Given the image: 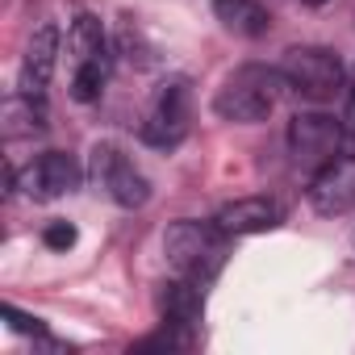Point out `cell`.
Masks as SVG:
<instances>
[{
    "mask_svg": "<svg viewBox=\"0 0 355 355\" xmlns=\"http://www.w3.org/2000/svg\"><path fill=\"white\" fill-rule=\"evenodd\" d=\"M226 230L218 222H171L167 234H163V255L167 263L175 268V276H189L197 284H209L222 263H226Z\"/></svg>",
    "mask_w": 355,
    "mask_h": 355,
    "instance_id": "cell-1",
    "label": "cell"
},
{
    "mask_svg": "<svg viewBox=\"0 0 355 355\" xmlns=\"http://www.w3.org/2000/svg\"><path fill=\"white\" fill-rule=\"evenodd\" d=\"M280 92H284L280 67L243 63V67H234V71L222 80V88H218V96H214V113H218L222 121L251 125V121H263V117L276 109Z\"/></svg>",
    "mask_w": 355,
    "mask_h": 355,
    "instance_id": "cell-2",
    "label": "cell"
},
{
    "mask_svg": "<svg viewBox=\"0 0 355 355\" xmlns=\"http://www.w3.org/2000/svg\"><path fill=\"white\" fill-rule=\"evenodd\" d=\"M280 76H284V88H293L301 101L322 105L343 88L347 67L330 46H293L280 59Z\"/></svg>",
    "mask_w": 355,
    "mask_h": 355,
    "instance_id": "cell-3",
    "label": "cell"
},
{
    "mask_svg": "<svg viewBox=\"0 0 355 355\" xmlns=\"http://www.w3.org/2000/svg\"><path fill=\"white\" fill-rule=\"evenodd\" d=\"M189 121H193V88H189V80L175 76V80H167V84L155 92V101H150V109H146V117H142V138H146L150 146L171 150V146L184 142Z\"/></svg>",
    "mask_w": 355,
    "mask_h": 355,
    "instance_id": "cell-4",
    "label": "cell"
},
{
    "mask_svg": "<svg viewBox=\"0 0 355 355\" xmlns=\"http://www.w3.org/2000/svg\"><path fill=\"white\" fill-rule=\"evenodd\" d=\"M92 180L121 209H142L150 201V180L134 167V159L121 146H113V142H96L92 146Z\"/></svg>",
    "mask_w": 355,
    "mask_h": 355,
    "instance_id": "cell-5",
    "label": "cell"
},
{
    "mask_svg": "<svg viewBox=\"0 0 355 355\" xmlns=\"http://www.w3.org/2000/svg\"><path fill=\"white\" fill-rule=\"evenodd\" d=\"M343 121H334L330 113H297L288 121V155L301 171L313 175L343 150Z\"/></svg>",
    "mask_w": 355,
    "mask_h": 355,
    "instance_id": "cell-6",
    "label": "cell"
},
{
    "mask_svg": "<svg viewBox=\"0 0 355 355\" xmlns=\"http://www.w3.org/2000/svg\"><path fill=\"white\" fill-rule=\"evenodd\" d=\"M80 180H84V171H80V163H76L71 155L46 150V155H38L34 163H26V167L17 171L13 189H21L30 201H59V197L76 193Z\"/></svg>",
    "mask_w": 355,
    "mask_h": 355,
    "instance_id": "cell-7",
    "label": "cell"
},
{
    "mask_svg": "<svg viewBox=\"0 0 355 355\" xmlns=\"http://www.w3.org/2000/svg\"><path fill=\"white\" fill-rule=\"evenodd\" d=\"M309 205L322 218H343L355 209V155H334L309 175Z\"/></svg>",
    "mask_w": 355,
    "mask_h": 355,
    "instance_id": "cell-8",
    "label": "cell"
},
{
    "mask_svg": "<svg viewBox=\"0 0 355 355\" xmlns=\"http://www.w3.org/2000/svg\"><path fill=\"white\" fill-rule=\"evenodd\" d=\"M59 51H63V34L55 21H42L30 42H26V55H21V92H34L42 96L51 76H55V63H59Z\"/></svg>",
    "mask_w": 355,
    "mask_h": 355,
    "instance_id": "cell-9",
    "label": "cell"
},
{
    "mask_svg": "<svg viewBox=\"0 0 355 355\" xmlns=\"http://www.w3.org/2000/svg\"><path fill=\"white\" fill-rule=\"evenodd\" d=\"M284 218V209L272 201V197H239L230 205L218 209V226L230 234V239H243V234H263V230H276Z\"/></svg>",
    "mask_w": 355,
    "mask_h": 355,
    "instance_id": "cell-10",
    "label": "cell"
},
{
    "mask_svg": "<svg viewBox=\"0 0 355 355\" xmlns=\"http://www.w3.org/2000/svg\"><path fill=\"white\" fill-rule=\"evenodd\" d=\"M159 309H163V322H180V326L193 330L205 313V284H197L189 276L167 280L163 293H159Z\"/></svg>",
    "mask_w": 355,
    "mask_h": 355,
    "instance_id": "cell-11",
    "label": "cell"
},
{
    "mask_svg": "<svg viewBox=\"0 0 355 355\" xmlns=\"http://www.w3.org/2000/svg\"><path fill=\"white\" fill-rule=\"evenodd\" d=\"M214 13L239 38H263L272 30V13L259 5V0H214Z\"/></svg>",
    "mask_w": 355,
    "mask_h": 355,
    "instance_id": "cell-12",
    "label": "cell"
},
{
    "mask_svg": "<svg viewBox=\"0 0 355 355\" xmlns=\"http://www.w3.org/2000/svg\"><path fill=\"white\" fill-rule=\"evenodd\" d=\"M46 130V101L34 92H13L5 101V134L9 138H34Z\"/></svg>",
    "mask_w": 355,
    "mask_h": 355,
    "instance_id": "cell-13",
    "label": "cell"
},
{
    "mask_svg": "<svg viewBox=\"0 0 355 355\" xmlns=\"http://www.w3.org/2000/svg\"><path fill=\"white\" fill-rule=\"evenodd\" d=\"M109 71H113V55H109V51H101V55L76 63V71H71V96H76L80 105L101 101V92H105V84H109Z\"/></svg>",
    "mask_w": 355,
    "mask_h": 355,
    "instance_id": "cell-14",
    "label": "cell"
},
{
    "mask_svg": "<svg viewBox=\"0 0 355 355\" xmlns=\"http://www.w3.org/2000/svg\"><path fill=\"white\" fill-rule=\"evenodd\" d=\"M67 51H71V63H84L101 51H109V38H105V26L92 17V13H80L67 30Z\"/></svg>",
    "mask_w": 355,
    "mask_h": 355,
    "instance_id": "cell-15",
    "label": "cell"
},
{
    "mask_svg": "<svg viewBox=\"0 0 355 355\" xmlns=\"http://www.w3.org/2000/svg\"><path fill=\"white\" fill-rule=\"evenodd\" d=\"M42 243H46L51 251H71V247H76V226H71V222H51V226L42 230Z\"/></svg>",
    "mask_w": 355,
    "mask_h": 355,
    "instance_id": "cell-16",
    "label": "cell"
},
{
    "mask_svg": "<svg viewBox=\"0 0 355 355\" xmlns=\"http://www.w3.org/2000/svg\"><path fill=\"white\" fill-rule=\"evenodd\" d=\"M0 313H5V318H9V326H13V330H21V334H34V338H42V334H46V326H42L38 318L21 313V309H13V305H5Z\"/></svg>",
    "mask_w": 355,
    "mask_h": 355,
    "instance_id": "cell-17",
    "label": "cell"
},
{
    "mask_svg": "<svg viewBox=\"0 0 355 355\" xmlns=\"http://www.w3.org/2000/svg\"><path fill=\"white\" fill-rule=\"evenodd\" d=\"M338 121H343V130H347V138H355V92L347 96V109H343V117H338Z\"/></svg>",
    "mask_w": 355,
    "mask_h": 355,
    "instance_id": "cell-18",
    "label": "cell"
},
{
    "mask_svg": "<svg viewBox=\"0 0 355 355\" xmlns=\"http://www.w3.org/2000/svg\"><path fill=\"white\" fill-rule=\"evenodd\" d=\"M301 5H313V9H318V5H326V0H301Z\"/></svg>",
    "mask_w": 355,
    "mask_h": 355,
    "instance_id": "cell-19",
    "label": "cell"
},
{
    "mask_svg": "<svg viewBox=\"0 0 355 355\" xmlns=\"http://www.w3.org/2000/svg\"><path fill=\"white\" fill-rule=\"evenodd\" d=\"M351 88H355V67H351Z\"/></svg>",
    "mask_w": 355,
    "mask_h": 355,
    "instance_id": "cell-20",
    "label": "cell"
},
{
    "mask_svg": "<svg viewBox=\"0 0 355 355\" xmlns=\"http://www.w3.org/2000/svg\"><path fill=\"white\" fill-rule=\"evenodd\" d=\"M351 247H355V230H351Z\"/></svg>",
    "mask_w": 355,
    "mask_h": 355,
    "instance_id": "cell-21",
    "label": "cell"
}]
</instances>
